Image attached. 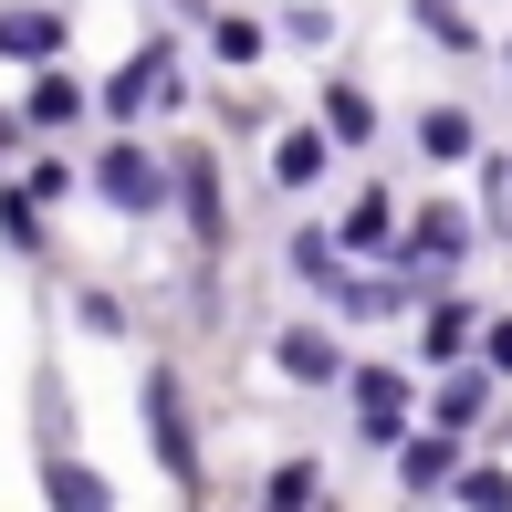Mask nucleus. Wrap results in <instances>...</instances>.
<instances>
[{"label": "nucleus", "instance_id": "f257e3e1", "mask_svg": "<svg viewBox=\"0 0 512 512\" xmlns=\"http://www.w3.org/2000/svg\"><path fill=\"white\" fill-rule=\"evenodd\" d=\"M178 95H189V84H178V53H168V42H147L126 74H105V115H115V126H136L147 105H178Z\"/></svg>", "mask_w": 512, "mask_h": 512}, {"label": "nucleus", "instance_id": "f03ea898", "mask_svg": "<svg viewBox=\"0 0 512 512\" xmlns=\"http://www.w3.org/2000/svg\"><path fill=\"white\" fill-rule=\"evenodd\" d=\"M168 189H178V178L157 168L147 147H126V136H115V147L95 157V199H115V209H126V220H147V209L168 199Z\"/></svg>", "mask_w": 512, "mask_h": 512}, {"label": "nucleus", "instance_id": "7ed1b4c3", "mask_svg": "<svg viewBox=\"0 0 512 512\" xmlns=\"http://www.w3.org/2000/svg\"><path fill=\"white\" fill-rule=\"evenodd\" d=\"M272 366H283L293 387H335V377H345V345L314 335V324H283V335H272Z\"/></svg>", "mask_w": 512, "mask_h": 512}, {"label": "nucleus", "instance_id": "20e7f679", "mask_svg": "<svg viewBox=\"0 0 512 512\" xmlns=\"http://www.w3.org/2000/svg\"><path fill=\"white\" fill-rule=\"evenodd\" d=\"M0 53H11V63H53V53H63V11L11 0V11H0Z\"/></svg>", "mask_w": 512, "mask_h": 512}, {"label": "nucleus", "instance_id": "39448f33", "mask_svg": "<svg viewBox=\"0 0 512 512\" xmlns=\"http://www.w3.org/2000/svg\"><path fill=\"white\" fill-rule=\"evenodd\" d=\"M147 429H157V460H168V471H189V398H178V377H168V366H157V377H147Z\"/></svg>", "mask_w": 512, "mask_h": 512}, {"label": "nucleus", "instance_id": "423d86ee", "mask_svg": "<svg viewBox=\"0 0 512 512\" xmlns=\"http://www.w3.org/2000/svg\"><path fill=\"white\" fill-rule=\"evenodd\" d=\"M408 262H429V272H460V262H471V220H460V209H429V220L408 230Z\"/></svg>", "mask_w": 512, "mask_h": 512}, {"label": "nucleus", "instance_id": "0eeeda50", "mask_svg": "<svg viewBox=\"0 0 512 512\" xmlns=\"http://www.w3.org/2000/svg\"><path fill=\"white\" fill-rule=\"evenodd\" d=\"M324 136H345V147H366V136H377V95H366L356 74L324 84Z\"/></svg>", "mask_w": 512, "mask_h": 512}, {"label": "nucleus", "instance_id": "6e6552de", "mask_svg": "<svg viewBox=\"0 0 512 512\" xmlns=\"http://www.w3.org/2000/svg\"><path fill=\"white\" fill-rule=\"evenodd\" d=\"M398 481H408V492H450V481H460V450H450V429L408 439V450H398Z\"/></svg>", "mask_w": 512, "mask_h": 512}, {"label": "nucleus", "instance_id": "1a4fd4ad", "mask_svg": "<svg viewBox=\"0 0 512 512\" xmlns=\"http://www.w3.org/2000/svg\"><path fill=\"white\" fill-rule=\"evenodd\" d=\"M356 429L398 439V366H356Z\"/></svg>", "mask_w": 512, "mask_h": 512}, {"label": "nucleus", "instance_id": "9d476101", "mask_svg": "<svg viewBox=\"0 0 512 512\" xmlns=\"http://www.w3.org/2000/svg\"><path fill=\"white\" fill-rule=\"evenodd\" d=\"M293 272L335 304V293H345V241H335V230H293Z\"/></svg>", "mask_w": 512, "mask_h": 512}, {"label": "nucleus", "instance_id": "9b49d317", "mask_svg": "<svg viewBox=\"0 0 512 512\" xmlns=\"http://www.w3.org/2000/svg\"><path fill=\"white\" fill-rule=\"evenodd\" d=\"M178 189H189V230H199V241H220V168H209V147L178 157Z\"/></svg>", "mask_w": 512, "mask_h": 512}, {"label": "nucleus", "instance_id": "f8f14e48", "mask_svg": "<svg viewBox=\"0 0 512 512\" xmlns=\"http://www.w3.org/2000/svg\"><path fill=\"white\" fill-rule=\"evenodd\" d=\"M471 147H481L471 105H429V115H418V157H471Z\"/></svg>", "mask_w": 512, "mask_h": 512}, {"label": "nucleus", "instance_id": "ddd939ff", "mask_svg": "<svg viewBox=\"0 0 512 512\" xmlns=\"http://www.w3.org/2000/svg\"><path fill=\"white\" fill-rule=\"evenodd\" d=\"M42 492H53V512H115V492L84 471V460H53V471H42Z\"/></svg>", "mask_w": 512, "mask_h": 512}, {"label": "nucleus", "instance_id": "4468645a", "mask_svg": "<svg viewBox=\"0 0 512 512\" xmlns=\"http://www.w3.org/2000/svg\"><path fill=\"white\" fill-rule=\"evenodd\" d=\"M398 241V209H387V189H356V209H345V251H387Z\"/></svg>", "mask_w": 512, "mask_h": 512}, {"label": "nucleus", "instance_id": "2eb2a0df", "mask_svg": "<svg viewBox=\"0 0 512 512\" xmlns=\"http://www.w3.org/2000/svg\"><path fill=\"white\" fill-rule=\"evenodd\" d=\"M335 304H345V314H366V324H377V314H408V304H418V283H398V272H366V283H345V293H335Z\"/></svg>", "mask_w": 512, "mask_h": 512}, {"label": "nucleus", "instance_id": "dca6fc26", "mask_svg": "<svg viewBox=\"0 0 512 512\" xmlns=\"http://www.w3.org/2000/svg\"><path fill=\"white\" fill-rule=\"evenodd\" d=\"M418 32H429L439 53H471V42H481V32H471V11H460V0H418Z\"/></svg>", "mask_w": 512, "mask_h": 512}, {"label": "nucleus", "instance_id": "f3484780", "mask_svg": "<svg viewBox=\"0 0 512 512\" xmlns=\"http://www.w3.org/2000/svg\"><path fill=\"white\" fill-rule=\"evenodd\" d=\"M272 178H283V189H314L324 178V136H283V147H272Z\"/></svg>", "mask_w": 512, "mask_h": 512}, {"label": "nucleus", "instance_id": "a211bd4d", "mask_svg": "<svg viewBox=\"0 0 512 512\" xmlns=\"http://www.w3.org/2000/svg\"><path fill=\"white\" fill-rule=\"evenodd\" d=\"M450 492H460V512H512V481L492 471V460H471V471H460Z\"/></svg>", "mask_w": 512, "mask_h": 512}, {"label": "nucleus", "instance_id": "6ab92c4d", "mask_svg": "<svg viewBox=\"0 0 512 512\" xmlns=\"http://www.w3.org/2000/svg\"><path fill=\"white\" fill-rule=\"evenodd\" d=\"M209 42H220V63H262V21H251V11H220Z\"/></svg>", "mask_w": 512, "mask_h": 512}, {"label": "nucleus", "instance_id": "aec40b11", "mask_svg": "<svg viewBox=\"0 0 512 512\" xmlns=\"http://www.w3.org/2000/svg\"><path fill=\"white\" fill-rule=\"evenodd\" d=\"M21 115H32V126H74V115H84V95H74L63 74H42V84H32V105H21Z\"/></svg>", "mask_w": 512, "mask_h": 512}, {"label": "nucleus", "instance_id": "412c9836", "mask_svg": "<svg viewBox=\"0 0 512 512\" xmlns=\"http://www.w3.org/2000/svg\"><path fill=\"white\" fill-rule=\"evenodd\" d=\"M481 418V366H460L450 387H439V429H471Z\"/></svg>", "mask_w": 512, "mask_h": 512}, {"label": "nucleus", "instance_id": "4be33fe9", "mask_svg": "<svg viewBox=\"0 0 512 512\" xmlns=\"http://www.w3.org/2000/svg\"><path fill=\"white\" fill-rule=\"evenodd\" d=\"M471 335H481V324H471V304H439V314H429V356H460Z\"/></svg>", "mask_w": 512, "mask_h": 512}, {"label": "nucleus", "instance_id": "5701e85b", "mask_svg": "<svg viewBox=\"0 0 512 512\" xmlns=\"http://www.w3.org/2000/svg\"><path fill=\"white\" fill-rule=\"evenodd\" d=\"M481 377H512V314L481 324Z\"/></svg>", "mask_w": 512, "mask_h": 512}, {"label": "nucleus", "instance_id": "b1692460", "mask_svg": "<svg viewBox=\"0 0 512 512\" xmlns=\"http://www.w3.org/2000/svg\"><path fill=\"white\" fill-rule=\"evenodd\" d=\"M314 502V471H283V481H272V512H304Z\"/></svg>", "mask_w": 512, "mask_h": 512}]
</instances>
